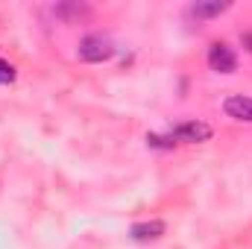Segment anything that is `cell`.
Masks as SVG:
<instances>
[{
  "mask_svg": "<svg viewBox=\"0 0 252 249\" xmlns=\"http://www.w3.org/2000/svg\"><path fill=\"white\" fill-rule=\"evenodd\" d=\"M9 82H15V67L0 59V85H9Z\"/></svg>",
  "mask_w": 252,
  "mask_h": 249,
  "instance_id": "obj_7",
  "label": "cell"
},
{
  "mask_svg": "<svg viewBox=\"0 0 252 249\" xmlns=\"http://www.w3.org/2000/svg\"><path fill=\"white\" fill-rule=\"evenodd\" d=\"M223 112L235 121H247L252 124V97H244V94H235L229 100H223Z\"/></svg>",
  "mask_w": 252,
  "mask_h": 249,
  "instance_id": "obj_4",
  "label": "cell"
},
{
  "mask_svg": "<svg viewBox=\"0 0 252 249\" xmlns=\"http://www.w3.org/2000/svg\"><path fill=\"white\" fill-rule=\"evenodd\" d=\"M79 59L82 62H106V59H112V53H115V47H112V41L106 38V35H97V32H91V35H85L82 41H79Z\"/></svg>",
  "mask_w": 252,
  "mask_h": 249,
  "instance_id": "obj_1",
  "label": "cell"
},
{
  "mask_svg": "<svg viewBox=\"0 0 252 249\" xmlns=\"http://www.w3.org/2000/svg\"><path fill=\"white\" fill-rule=\"evenodd\" d=\"M129 235H132L135 241H158V238L164 235V223H161V220H147V223H135V226L129 229Z\"/></svg>",
  "mask_w": 252,
  "mask_h": 249,
  "instance_id": "obj_5",
  "label": "cell"
},
{
  "mask_svg": "<svg viewBox=\"0 0 252 249\" xmlns=\"http://www.w3.org/2000/svg\"><path fill=\"white\" fill-rule=\"evenodd\" d=\"M208 67H211V70H217V73H232V70L238 67V56L232 53V47H229V44L214 41V44L208 47Z\"/></svg>",
  "mask_w": 252,
  "mask_h": 249,
  "instance_id": "obj_3",
  "label": "cell"
},
{
  "mask_svg": "<svg viewBox=\"0 0 252 249\" xmlns=\"http://www.w3.org/2000/svg\"><path fill=\"white\" fill-rule=\"evenodd\" d=\"M229 9V3H193L188 9L190 18H196V21H208V18H217V15H223Z\"/></svg>",
  "mask_w": 252,
  "mask_h": 249,
  "instance_id": "obj_6",
  "label": "cell"
},
{
  "mask_svg": "<svg viewBox=\"0 0 252 249\" xmlns=\"http://www.w3.org/2000/svg\"><path fill=\"white\" fill-rule=\"evenodd\" d=\"M211 135H214V129L205 124V121H185V124L170 129V138L173 141H182V144H202Z\"/></svg>",
  "mask_w": 252,
  "mask_h": 249,
  "instance_id": "obj_2",
  "label": "cell"
}]
</instances>
